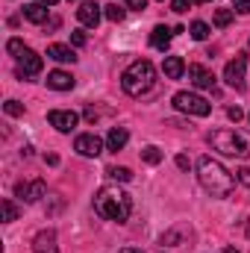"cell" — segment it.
<instances>
[{
    "mask_svg": "<svg viewBox=\"0 0 250 253\" xmlns=\"http://www.w3.org/2000/svg\"><path fill=\"white\" fill-rule=\"evenodd\" d=\"M197 180L212 197H230L233 189H236L233 174L212 156H200L197 159Z\"/></svg>",
    "mask_w": 250,
    "mask_h": 253,
    "instance_id": "1",
    "label": "cell"
},
{
    "mask_svg": "<svg viewBox=\"0 0 250 253\" xmlns=\"http://www.w3.org/2000/svg\"><path fill=\"white\" fill-rule=\"evenodd\" d=\"M94 212L100 218H106V221L124 224L126 218H129V212H132V200L118 186H106V189H100L94 194Z\"/></svg>",
    "mask_w": 250,
    "mask_h": 253,
    "instance_id": "2",
    "label": "cell"
},
{
    "mask_svg": "<svg viewBox=\"0 0 250 253\" xmlns=\"http://www.w3.org/2000/svg\"><path fill=\"white\" fill-rule=\"evenodd\" d=\"M153 83H156V71H153V65L147 62V59H135V62L121 74V88H124L129 97L147 94V91L153 88Z\"/></svg>",
    "mask_w": 250,
    "mask_h": 253,
    "instance_id": "3",
    "label": "cell"
},
{
    "mask_svg": "<svg viewBox=\"0 0 250 253\" xmlns=\"http://www.w3.org/2000/svg\"><path fill=\"white\" fill-rule=\"evenodd\" d=\"M209 144L224 156H239V159L250 156V132L242 129H218L209 135Z\"/></svg>",
    "mask_w": 250,
    "mask_h": 253,
    "instance_id": "4",
    "label": "cell"
},
{
    "mask_svg": "<svg viewBox=\"0 0 250 253\" xmlns=\"http://www.w3.org/2000/svg\"><path fill=\"white\" fill-rule=\"evenodd\" d=\"M171 103H174V109H180L186 115H197V118H206L212 112V103L200 94H191V91H177Z\"/></svg>",
    "mask_w": 250,
    "mask_h": 253,
    "instance_id": "5",
    "label": "cell"
},
{
    "mask_svg": "<svg viewBox=\"0 0 250 253\" xmlns=\"http://www.w3.org/2000/svg\"><path fill=\"white\" fill-rule=\"evenodd\" d=\"M245 68H248V56L239 53L236 59L227 62V68H224V80H227L233 88H242V85H245Z\"/></svg>",
    "mask_w": 250,
    "mask_h": 253,
    "instance_id": "6",
    "label": "cell"
},
{
    "mask_svg": "<svg viewBox=\"0 0 250 253\" xmlns=\"http://www.w3.org/2000/svg\"><path fill=\"white\" fill-rule=\"evenodd\" d=\"M74 150L80 156H100L103 153V138H97L94 132H83V135H77Z\"/></svg>",
    "mask_w": 250,
    "mask_h": 253,
    "instance_id": "7",
    "label": "cell"
},
{
    "mask_svg": "<svg viewBox=\"0 0 250 253\" xmlns=\"http://www.w3.org/2000/svg\"><path fill=\"white\" fill-rule=\"evenodd\" d=\"M47 121H50V126H56L59 132H71L80 124V115L71 112V109H53V112H47Z\"/></svg>",
    "mask_w": 250,
    "mask_h": 253,
    "instance_id": "8",
    "label": "cell"
},
{
    "mask_svg": "<svg viewBox=\"0 0 250 253\" xmlns=\"http://www.w3.org/2000/svg\"><path fill=\"white\" fill-rule=\"evenodd\" d=\"M36 74H42V56L27 47V50L18 56V77L24 80V77H36Z\"/></svg>",
    "mask_w": 250,
    "mask_h": 253,
    "instance_id": "9",
    "label": "cell"
},
{
    "mask_svg": "<svg viewBox=\"0 0 250 253\" xmlns=\"http://www.w3.org/2000/svg\"><path fill=\"white\" fill-rule=\"evenodd\" d=\"M44 191H47V186H44L42 180L18 183V186H15V197H21V200H27V203H39V200L44 197Z\"/></svg>",
    "mask_w": 250,
    "mask_h": 253,
    "instance_id": "10",
    "label": "cell"
},
{
    "mask_svg": "<svg viewBox=\"0 0 250 253\" xmlns=\"http://www.w3.org/2000/svg\"><path fill=\"white\" fill-rule=\"evenodd\" d=\"M100 15H103V6H97L94 0H85V3H80V9H77V21H80L83 27H97V24H100Z\"/></svg>",
    "mask_w": 250,
    "mask_h": 253,
    "instance_id": "11",
    "label": "cell"
},
{
    "mask_svg": "<svg viewBox=\"0 0 250 253\" xmlns=\"http://www.w3.org/2000/svg\"><path fill=\"white\" fill-rule=\"evenodd\" d=\"M188 80L197 85V88H215V74L203 65H188Z\"/></svg>",
    "mask_w": 250,
    "mask_h": 253,
    "instance_id": "12",
    "label": "cell"
},
{
    "mask_svg": "<svg viewBox=\"0 0 250 253\" xmlns=\"http://www.w3.org/2000/svg\"><path fill=\"white\" fill-rule=\"evenodd\" d=\"M33 253H59L56 233H53V230H42V233L33 239Z\"/></svg>",
    "mask_w": 250,
    "mask_h": 253,
    "instance_id": "13",
    "label": "cell"
},
{
    "mask_svg": "<svg viewBox=\"0 0 250 253\" xmlns=\"http://www.w3.org/2000/svg\"><path fill=\"white\" fill-rule=\"evenodd\" d=\"M171 39H174V30H171V27H165V24H156V27H153V33H150V44H153L156 50H168Z\"/></svg>",
    "mask_w": 250,
    "mask_h": 253,
    "instance_id": "14",
    "label": "cell"
},
{
    "mask_svg": "<svg viewBox=\"0 0 250 253\" xmlns=\"http://www.w3.org/2000/svg\"><path fill=\"white\" fill-rule=\"evenodd\" d=\"M47 85L56 88V91H71L74 88V77L68 71H50L47 74Z\"/></svg>",
    "mask_w": 250,
    "mask_h": 253,
    "instance_id": "15",
    "label": "cell"
},
{
    "mask_svg": "<svg viewBox=\"0 0 250 253\" xmlns=\"http://www.w3.org/2000/svg\"><path fill=\"white\" fill-rule=\"evenodd\" d=\"M162 74H165L168 80H180V77L186 74V62H183L180 56H165V62H162Z\"/></svg>",
    "mask_w": 250,
    "mask_h": 253,
    "instance_id": "16",
    "label": "cell"
},
{
    "mask_svg": "<svg viewBox=\"0 0 250 253\" xmlns=\"http://www.w3.org/2000/svg\"><path fill=\"white\" fill-rule=\"evenodd\" d=\"M126 141H129V132H126L124 126H112V129H109V135H106V147H109V150H115V153H118V150H124Z\"/></svg>",
    "mask_w": 250,
    "mask_h": 253,
    "instance_id": "17",
    "label": "cell"
},
{
    "mask_svg": "<svg viewBox=\"0 0 250 253\" xmlns=\"http://www.w3.org/2000/svg\"><path fill=\"white\" fill-rule=\"evenodd\" d=\"M21 15H24V21H30V24H44V21H47V9H44L42 3H27V6L21 9Z\"/></svg>",
    "mask_w": 250,
    "mask_h": 253,
    "instance_id": "18",
    "label": "cell"
},
{
    "mask_svg": "<svg viewBox=\"0 0 250 253\" xmlns=\"http://www.w3.org/2000/svg\"><path fill=\"white\" fill-rule=\"evenodd\" d=\"M47 56H50L53 62H77V53H74L68 44H50V47H47Z\"/></svg>",
    "mask_w": 250,
    "mask_h": 253,
    "instance_id": "19",
    "label": "cell"
},
{
    "mask_svg": "<svg viewBox=\"0 0 250 253\" xmlns=\"http://www.w3.org/2000/svg\"><path fill=\"white\" fill-rule=\"evenodd\" d=\"M188 33H191V39H194V42H206L212 30H209V24H203V21H194V24L188 27Z\"/></svg>",
    "mask_w": 250,
    "mask_h": 253,
    "instance_id": "20",
    "label": "cell"
},
{
    "mask_svg": "<svg viewBox=\"0 0 250 253\" xmlns=\"http://www.w3.org/2000/svg\"><path fill=\"white\" fill-rule=\"evenodd\" d=\"M103 15H106V18H109L112 24H121L126 12L121 9V6H118V3H109V6H103Z\"/></svg>",
    "mask_w": 250,
    "mask_h": 253,
    "instance_id": "21",
    "label": "cell"
},
{
    "mask_svg": "<svg viewBox=\"0 0 250 253\" xmlns=\"http://www.w3.org/2000/svg\"><path fill=\"white\" fill-rule=\"evenodd\" d=\"M141 159H144L147 165H159V162H162V150L150 144V147H144V150H141Z\"/></svg>",
    "mask_w": 250,
    "mask_h": 253,
    "instance_id": "22",
    "label": "cell"
},
{
    "mask_svg": "<svg viewBox=\"0 0 250 253\" xmlns=\"http://www.w3.org/2000/svg\"><path fill=\"white\" fill-rule=\"evenodd\" d=\"M215 27H230L233 24V9H215Z\"/></svg>",
    "mask_w": 250,
    "mask_h": 253,
    "instance_id": "23",
    "label": "cell"
},
{
    "mask_svg": "<svg viewBox=\"0 0 250 253\" xmlns=\"http://www.w3.org/2000/svg\"><path fill=\"white\" fill-rule=\"evenodd\" d=\"M106 174H109L112 180H118V183H129V180H132V171H129V168H106Z\"/></svg>",
    "mask_w": 250,
    "mask_h": 253,
    "instance_id": "24",
    "label": "cell"
},
{
    "mask_svg": "<svg viewBox=\"0 0 250 253\" xmlns=\"http://www.w3.org/2000/svg\"><path fill=\"white\" fill-rule=\"evenodd\" d=\"M0 209H3V221H6V224H9V221H15V218H18V206H15V203H12V200H9V197H6V200H3V203H0Z\"/></svg>",
    "mask_w": 250,
    "mask_h": 253,
    "instance_id": "25",
    "label": "cell"
},
{
    "mask_svg": "<svg viewBox=\"0 0 250 253\" xmlns=\"http://www.w3.org/2000/svg\"><path fill=\"white\" fill-rule=\"evenodd\" d=\"M6 50H9V53H12V56L18 59V56H21V53H24L27 47H24V42H21V39H9V44H6Z\"/></svg>",
    "mask_w": 250,
    "mask_h": 253,
    "instance_id": "26",
    "label": "cell"
},
{
    "mask_svg": "<svg viewBox=\"0 0 250 253\" xmlns=\"http://www.w3.org/2000/svg\"><path fill=\"white\" fill-rule=\"evenodd\" d=\"M3 109H6V115H12V118L24 115V106H21L18 100H6V103H3Z\"/></svg>",
    "mask_w": 250,
    "mask_h": 253,
    "instance_id": "27",
    "label": "cell"
},
{
    "mask_svg": "<svg viewBox=\"0 0 250 253\" xmlns=\"http://www.w3.org/2000/svg\"><path fill=\"white\" fill-rule=\"evenodd\" d=\"M233 12L248 15V12H250V0H233Z\"/></svg>",
    "mask_w": 250,
    "mask_h": 253,
    "instance_id": "28",
    "label": "cell"
},
{
    "mask_svg": "<svg viewBox=\"0 0 250 253\" xmlns=\"http://www.w3.org/2000/svg\"><path fill=\"white\" fill-rule=\"evenodd\" d=\"M188 6H191V3H188V0H171V9H174V12H177V15H183V12H186Z\"/></svg>",
    "mask_w": 250,
    "mask_h": 253,
    "instance_id": "29",
    "label": "cell"
},
{
    "mask_svg": "<svg viewBox=\"0 0 250 253\" xmlns=\"http://www.w3.org/2000/svg\"><path fill=\"white\" fill-rule=\"evenodd\" d=\"M71 42H74L77 47H83V44H85V33H83V30H74V33H71Z\"/></svg>",
    "mask_w": 250,
    "mask_h": 253,
    "instance_id": "30",
    "label": "cell"
},
{
    "mask_svg": "<svg viewBox=\"0 0 250 253\" xmlns=\"http://www.w3.org/2000/svg\"><path fill=\"white\" fill-rule=\"evenodd\" d=\"M239 183L250 189V168H239Z\"/></svg>",
    "mask_w": 250,
    "mask_h": 253,
    "instance_id": "31",
    "label": "cell"
},
{
    "mask_svg": "<svg viewBox=\"0 0 250 253\" xmlns=\"http://www.w3.org/2000/svg\"><path fill=\"white\" fill-rule=\"evenodd\" d=\"M227 115H230V121H242V115H245V112H242L239 106H230V109H227Z\"/></svg>",
    "mask_w": 250,
    "mask_h": 253,
    "instance_id": "32",
    "label": "cell"
},
{
    "mask_svg": "<svg viewBox=\"0 0 250 253\" xmlns=\"http://www.w3.org/2000/svg\"><path fill=\"white\" fill-rule=\"evenodd\" d=\"M126 6H129V9H138V12H141V9H147V0H124Z\"/></svg>",
    "mask_w": 250,
    "mask_h": 253,
    "instance_id": "33",
    "label": "cell"
},
{
    "mask_svg": "<svg viewBox=\"0 0 250 253\" xmlns=\"http://www.w3.org/2000/svg\"><path fill=\"white\" fill-rule=\"evenodd\" d=\"M174 245V242H180V233H168V236H162V245Z\"/></svg>",
    "mask_w": 250,
    "mask_h": 253,
    "instance_id": "34",
    "label": "cell"
},
{
    "mask_svg": "<svg viewBox=\"0 0 250 253\" xmlns=\"http://www.w3.org/2000/svg\"><path fill=\"white\" fill-rule=\"evenodd\" d=\"M85 118H88V121H91V124H94V121H97V112H94V106H85Z\"/></svg>",
    "mask_w": 250,
    "mask_h": 253,
    "instance_id": "35",
    "label": "cell"
},
{
    "mask_svg": "<svg viewBox=\"0 0 250 253\" xmlns=\"http://www.w3.org/2000/svg\"><path fill=\"white\" fill-rule=\"evenodd\" d=\"M177 168H183V171H186V168H188V156H177Z\"/></svg>",
    "mask_w": 250,
    "mask_h": 253,
    "instance_id": "36",
    "label": "cell"
},
{
    "mask_svg": "<svg viewBox=\"0 0 250 253\" xmlns=\"http://www.w3.org/2000/svg\"><path fill=\"white\" fill-rule=\"evenodd\" d=\"M44 162H47V165H59V156H56V153H50V156H44Z\"/></svg>",
    "mask_w": 250,
    "mask_h": 253,
    "instance_id": "37",
    "label": "cell"
},
{
    "mask_svg": "<svg viewBox=\"0 0 250 253\" xmlns=\"http://www.w3.org/2000/svg\"><path fill=\"white\" fill-rule=\"evenodd\" d=\"M121 253H141V251H138V248H124Z\"/></svg>",
    "mask_w": 250,
    "mask_h": 253,
    "instance_id": "38",
    "label": "cell"
},
{
    "mask_svg": "<svg viewBox=\"0 0 250 253\" xmlns=\"http://www.w3.org/2000/svg\"><path fill=\"white\" fill-rule=\"evenodd\" d=\"M39 3H42V6H53L56 0H39Z\"/></svg>",
    "mask_w": 250,
    "mask_h": 253,
    "instance_id": "39",
    "label": "cell"
},
{
    "mask_svg": "<svg viewBox=\"0 0 250 253\" xmlns=\"http://www.w3.org/2000/svg\"><path fill=\"white\" fill-rule=\"evenodd\" d=\"M224 253H239V251H236V248H227V251H224Z\"/></svg>",
    "mask_w": 250,
    "mask_h": 253,
    "instance_id": "40",
    "label": "cell"
},
{
    "mask_svg": "<svg viewBox=\"0 0 250 253\" xmlns=\"http://www.w3.org/2000/svg\"><path fill=\"white\" fill-rule=\"evenodd\" d=\"M188 3H209V0H188Z\"/></svg>",
    "mask_w": 250,
    "mask_h": 253,
    "instance_id": "41",
    "label": "cell"
},
{
    "mask_svg": "<svg viewBox=\"0 0 250 253\" xmlns=\"http://www.w3.org/2000/svg\"><path fill=\"white\" fill-rule=\"evenodd\" d=\"M248 236H250V224H248Z\"/></svg>",
    "mask_w": 250,
    "mask_h": 253,
    "instance_id": "42",
    "label": "cell"
},
{
    "mask_svg": "<svg viewBox=\"0 0 250 253\" xmlns=\"http://www.w3.org/2000/svg\"><path fill=\"white\" fill-rule=\"evenodd\" d=\"M159 3H165V0H159Z\"/></svg>",
    "mask_w": 250,
    "mask_h": 253,
    "instance_id": "43",
    "label": "cell"
}]
</instances>
